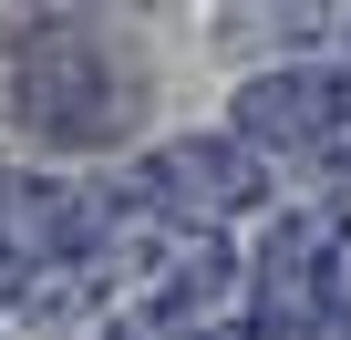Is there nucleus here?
<instances>
[{"label":"nucleus","mask_w":351,"mask_h":340,"mask_svg":"<svg viewBox=\"0 0 351 340\" xmlns=\"http://www.w3.org/2000/svg\"><path fill=\"white\" fill-rule=\"evenodd\" d=\"M0 103L32 144H114L145 114V62L124 52V31L42 11V21H0Z\"/></svg>","instance_id":"nucleus-1"}]
</instances>
